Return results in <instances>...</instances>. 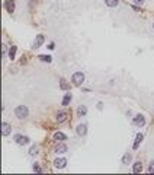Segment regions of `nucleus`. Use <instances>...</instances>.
<instances>
[{
	"instance_id": "obj_1",
	"label": "nucleus",
	"mask_w": 154,
	"mask_h": 175,
	"mask_svg": "<svg viewBox=\"0 0 154 175\" xmlns=\"http://www.w3.org/2000/svg\"><path fill=\"white\" fill-rule=\"evenodd\" d=\"M71 82H73V85H76V86H80V85L84 82V74H83L82 72H76V73H73Z\"/></svg>"
},
{
	"instance_id": "obj_2",
	"label": "nucleus",
	"mask_w": 154,
	"mask_h": 175,
	"mask_svg": "<svg viewBox=\"0 0 154 175\" xmlns=\"http://www.w3.org/2000/svg\"><path fill=\"white\" fill-rule=\"evenodd\" d=\"M28 108L25 107V105H19V107H16L15 108V115L18 117V118H26L28 117Z\"/></svg>"
},
{
	"instance_id": "obj_3",
	"label": "nucleus",
	"mask_w": 154,
	"mask_h": 175,
	"mask_svg": "<svg viewBox=\"0 0 154 175\" xmlns=\"http://www.w3.org/2000/svg\"><path fill=\"white\" fill-rule=\"evenodd\" d=\"M15 142L18 143V145H28L29 143V137L28 136H20V134H16L15 136Z\"/></svg>"
},
{
	"instance_id": "obj_4",
	"label": "nucleus",
	"mask_w": 154,
	"mask_h": 175,
	"mask_svg": "<svg viewBox=\"0 0 154 175\" xmlns=\"http://www.w3.org/2000/svg\"><path fill=\"white\" fill-rule=\"evenodd\" d=\"M132 123L135 124V126H138V127H143L144 124H145V118H144V115H143V114H138V115H135V117H134Z\"/></svg>"
},
{
	"instance_id": "obj_5",
	"label": "nucleus",
	"mask_w": 154,
	"mask_h": 175,
	"mask_svg": "<svg viewBox=\"0 0 154 175\" xmlns=\"http://www.w3.org/2000/svg\"><path fill=\"white\" fill-rule=\"evenodd\" d=\"M66 165H67V159L66 158H57L55 160H54V166L55 168H66Z\"/></svg>"
},
{
	"instance_id": "obj_6",
	"label": "nucleus",
	"mask_w": 154,
	"mask_h": 175,
	"mask_svg": "<svg viewBox=\"0 0 154 175\" xmlns=\"http://www.w3.org/2000/svg\"><path fill=\"white\" fill-rule=\"evenodd\" d=\"M76 133L79 136H84L87 133V126H86V124H79V126L76 127Z\"/></svg>"
},
{
	"instance_id": "obj_7",
	"label": "nucleus",
	"mask_w": 154,
	"mask_h": 175,
	"mask_svg": "<svg viewBox=\"0 0 154 175\" xmlns=\"http://www.w3.org/2000/svg\"><path fill=\"white\" fill-rule=\"evenodd\" d=\"M44 41H45V36H44V35H38L36 40H35V42H34V48H39V47L44 44Z\"/></svg>"
},
{
	"instance_id": "obj_8",
	"label": "nucleus",
	"mask_w": 154,
	"mask_h": 175,
	"mask_svg": "<svg viewBox=\"0 0 154 175\" xmlns=\"http://www.w3.org/2000/svg\"><path fill=\"white\" fill-rule=\"evenodd\" d=\"M67 117H68V114H67L66 111H58V112H57V121H58V123L66 121Z\"/></svg>"
},
{
	"instance_id": "obj_9",
	"label": "nucleus",
	"mask_w": 154,
	"mask_h": 175,
	"mask_svg": "<svg viewBox=\"0 0 154 175\" xmlns=\"http://www.w3.org/2000/svg\"><path fill=\"white\" fill-rule=\"evenodd\" d=\"M10 130H12V127H10L9 123H3L2 124V134L3 136H9L10 134Z\"/></svg>"
},
{
	"instance_id": "obj_10",
	"label": "nucleus",
	"mask_w": 154,
	"mask_h": 175,
	"mask_svg": "<svg viewBox=\"0 0 154 175\" xmlns=\"http://www.w3.org/2000/svg\"><path fill=\"white\" fill-rule=\"evenodd\" d=\"M6 10L9 12V13L15 12V2H13V0H7V2H6Z\"/></svg>"
},
{
	"instance_id": "obj_11",
	"label": "nucleus",
	"mask_w": 154,
	"mask_h": 175,
	"mask_svg": "<svg viewBox=\"0 0 154 175\" xmlns=\"http://www.w3.org/2000/svg\"><path fill=\"white\" fill-rule=\"evenodd\" d=\"M54 139L58 140V142H64V140H67V136L64 134V133H61V131H57V133L54 134Z\"/></svg>"
},
{
	"instance_id": "obj_12",
	"label": "nucleus",
	"mask_w": 154,
	"mask_h": 175,
	"mask_svg": "<svg viewBox=\"0 0 154 175\" xmlns=\"http://www.w3.org/2000/svg\"><path fill=\"white\" fill-rule=\"evenodd\" d=\"M143 137H144V136L141 134V133H138V134H137V137H135V143H134V146H132V147H134V150H135V149H138V146H140L141 140H143Z\"/></svg>"
},
{
	"instance_id": "obj_13",
	"label": "nucleus",
	"mask_w": 154,
	"mask_h": 175,
	"mask_svg": "<svg viewBox=\"0 0 154 175\" xmlns=\"http://www.w3.org/2000/svg\"><path fill=\"white\" fill-rule=\"evenodd\" d=\"M64 152H67V146L64 145V143L55 146V153H64Z\"/></svg>"
},
{
	"instance_id": "obj_14",
	"label": "nucleus",
	"mask_w": 154,
	"mask_h": 175,
	"mask_svg": "<svg viewBox=\"0 0 154 175\" xmlns=\"http://www.w3.org/2000/svg\"><path fill=\"white\" fill-rule=\"evenodd\" d=\"M141 171H143V165H141V162H135L134 168H132V172L134 174H140Z\"/></svg>"
},
{
	"instance_id": "obj_15",
	"label": "nucleus",
	"mask_w": 154,
	"mask_h": 175,
	"mask_svg": "<svg viewBox=\"0 0 154 175\" xmlns=\"http://www.w3.org/2000/svg\"><path fill=\"white\" fill-rule=\"evenodd\" d=\"M70 101H71V93H66L63 98V107H67L70 104Z\"/></svg>"
},
{
	"instance_id": "obj_16",
	"label": "nucleus",
	"mask_w": 154,
	"mask_h": 175,
	"mask_svg": "<svg viewBox=\"0 0 154 175\" xmlns=\"http://www.w3.org/2000/svg\"><path fill=\"white\" fill-rule=\"evenodd\" d=\"M86 112H87V108H86L84 105H80L79 108H77V114H79V117L86 115Z\"/></svg>"
},
{
	"instance_id": "obj_17",
	"label": "nucleus",
	"mask_w": 154,
	"mask_h": 175,
	"mask_svg": "<svg viewBox=\"0 0 154 175\" xmlns=\"http://www.w3.org/2000/svg\"><path fill=\"white\" fill-rule=\"evenodd\" d=\"M15 56H16V47H10V50H9V58L15 60Z\"/></svg>"
},
{
	"instance_id": "obj_18",
	"label": "nucleus",
	"mask_w": 154,
	"mask_h": 175,
	"mask_svg": "<svg viewBox=\"0 0 154 175\" xmlns=\"http://www.w3.org/2000/svg\"><path fill=\"white\" fill-rule=\"evenodd\" d=\"M105 3H106V6H109V7H115V6L119 3V0H105Z\"/></svg>"
},
{
	"instance_id": "obj_19",
	"label": "nucleus",
	"mask_w": 154,
	"mask_h": 175,
	"mask_svg": "<svg viewBox=\"0 0 154 175\" xmlns=\"http://www.w3.org/2000/svg\"><path fill=\"white\" fill-rule=\"evenodd\" d=\"M60 88H61L63 91H67V89H68V85L66 83V80H64V79H61V82H60Z\"/></svg>"
},
{
	"instance_id": "obj_20",
	"label": "nucleus",
	"mask_w": 154,
	"mask_h": 175,
	"mask_svg": "<svg viewBox=\"0 0 154 175\" xmlns=\"http://www.w3.org/2000/svg\"><path fill=\"white\" fill-rule=\"evenodd\" d=\"M41 61H47V63H51V57L49 56H39Z\"/></svg>"
},
{
	"instance_id": "obj_21",
	"label": "nucleus",
	"mask_w": 154,
	"mask_h": 175,
	"mask_svg": "<svg viewBox=\"0 0 154 175\" xmlns=\"http://www.w3.org/2000/svg\"><path fill=\"white\" fill-rule=\"evenodd\" d=\"M29 153L34 156V155H38V146H32L31 147V150H29Z\"/></svg>"
},
{
	"instance_id": "obj_22",
	"label": "nucleus",
	"mask_w": 154,
	"mask_h": 175,
	"mask_svg": "<svg viewBox=\"0 0 154 175\" xmlns=\"http://www.w3.org/2000/svg\"><path fill=\"white\" fill-rule=\"evenodd\" d=\"M148 174H154V162H151V164L148 165V169H147Z\"/></svg>"
},
{
	"instance_id": "obj_23",
	"label": "nucleus",
	"mask_w": 154,
	"mask_h": 175,
	"mask_svg": "<svg viewBox=\"0 0 154 175\" xmlns=\"http://www.w3.org/2000/svg\"><path fill=\"white\" fill-rule=\"evenodd\" d=\"M130 160H131V155H125V156L122 158V162H124V164H128Z\"/></svg>"
},
{
	"instance_id": "obj_24",
	"label": "nucleus",
	"mask_w": 154,
	"mask_h": 175,
	"mask_svg": "<svg viewBox=\"0 0 154 175\" xmlns=\"http://www.w3.org/2000/svg\"><path fill=\"white\" fill-rule=\"evenodd\" d=\"M34 171L35 172H42V169L39 168V165H38V164H34Z\"/></svg>"
},
{
	"instance_id": "obj_25",
	"label": "nucleus",
	"mask_w": 154,
	"mask_h": 175,
	"mask_svg": "<svg viewBox=\"0 0 154 175\" xmlns=\"http://www.w3.org/2000/svg\"><path fill=\"white\" fill-rule=\"evenodd\" d=\"M134 2H135V5H143L145 0H134Z\"/></svg>"
},
{
	"instance_id": "obj_26",
	"label": "nucleus",
	"mask_w": 154,
	"mask_h": 175,
	"mask_svg": "<svg viewBox=\"0 0 154 175\" xmlns=\"http://www.w3.org/2000/svg\"><path fill=\"white\" fill-rule=\"evenodd\" d=\"M48 48H49V50H53V48H54V42H51V44L48 45Z\"/></svg>"
}]
</instances>
